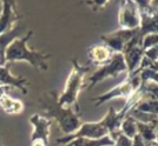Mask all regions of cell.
<instances>
[{
    "label": "cell",
    "instance_id": "cell-1",
    "mask_svg": "<svg viewBox=\"0 0 158 146\" xmlns=\"http://www.w3.org/2000/svg\"><path fill=\"white\" fill-rule=\"evenodd\" d=\"M90 71L89 65H80L77 59H72V70L67 77L65 87L57 98L58 105L64 108H72L79 113L78 97L85 88V74Z\"/></svg>",
    "mask_w": 158,
    "mask_h": 146
},
{
    "label": "cell",
    "instance_id": "cell-2",
    "mask_svg": "<svg viewBox=\"0 0 158 146\" xmlns=\"http://www.w3.org/2000/svg\"><path fill=\"white\" fill-rule=\"evenodd\" d=\"M32 35L33 31H28L24 37L17 38L14 41H12L10 46L7 47L5 53L6 61H27L37 70L47 71V60L50 59L51 54L30 50L26 44Z\"/></svg>",
    "mask_w": 158,
    "mask_h": 146
},
{
    "label": "cell",
    "instance_id": "cell-3",
    "mask_svg": "<svg viewBox=\"0 0 158 146\" xmlns=\"http://www.w3.org/2000/svg\"><path fill=\"white\" fill-rule=\"evenodd\" d=\"M57 98L58 97H56L53 93L45 94L40 99L41 106L52 119L57 120L61 132H64L66 136L76 132L83 124L80 121L79 113L72 108H64L59 106L57 103Z\"/></svg>",
    "mask_w": 158,
    "mask_h": 146
},
{
    "label": "cell",
    "instance_id": "cell-4",
    "mask_svg": "<svg viewBox=\"0 0 158 146\" xmlns=\"http://www.w3.org/2000/svg\"><path fill=\"white\" fill-rule=\"evenodd\" d=\"M122 73L127 74V66L124 60V55L123 53H113L111 59L104 65L98 66V68L89 77L85 90H91L100 81L109 78H116Z\"/></svg>",
    "mask_w": 158,
    "mask_h": 146
},
{
    "label": "cell",
    "instance_id": "cell-5",
    "mask_svg": "<svg viewBox=\"0 0 158 146\" xmlns=\"http://www.w3.org/2000/svg\"><path fill=\"white\" fill-rule=\"evenodd\" d=\"M140 84H142V80H140L139 74L138 75H129L124 81H122L117 86H114L104 94H100L98 97L92 98L91 101L94 103L96 106H99V105H103L106 101H109V100L117 99V98H124V99L127 100L133 93L138 90Z\"/></svg>",
    "mask_w": 158,
    "mask_h": 146
},
{
    "label": "cell",
    "instance_id": "cell-6",
    "mask_svg": "<svg viewBox=\"0 0 158 146\" xmlns=\"http://www.w3.org/2000/svg\"><path fill=\"white\" fill-rule=\"evenodd\" d=\"M105 136H109L107 128L104 126V124L99 121H91V123H83L80 127L76 132L64 136L61 138L57 139V143L59 145H66L73 140L78 138H86V139H100Z\"/></svg>",
    "mask_w": 158,
    "mask_h": 146
},
{
    "label": "cell",
    "instance_id": "cell-7",
    "mask_svg": "<svg viewBox=\"0 0 158 146\" xmlns=\"http://www.w3.org/2000/svg\"><path fill=\"white\" fill-rule=\"evenodd\" d=\"M140 12L137 1L125 0L119 5L118 24L122 30H138L140 27Z\"/></svg>",
    "mask_w": 158,
    "mask_h": 146
},
{
    "label": "cell",
    "instance_id": "cell-8",
    "mask_svg": "<svg viewBox=\"0 0 158 146\" xmlns=\"http://www.w3.org/2000/svg\"><path fill=\"white\" fill-rule=\"evenodd\" d=\"M138 33V30H122L114 31L109 34L102 35L104 45L107 46L113 53H122L125 45Z\"/></svg>",
    "mask_w": 158,
    "mask_h": 146
},
{
    "label": "cell",
    "instance_id": "cell-9",
    "mask_svg": "<svg viewBox=\"0 0 158 146\" xmlns=\"http://www.w3.org/2000/svg\"><path fill=\"white\" fill-rule=\"evenodd\" d=\"M30 123L33 126V133L31 136V141L40 140L48 146L50 139V128L52 126V119H48L46 117H43L39 114H33L30 118Z\"/></svg>",
    "mask_w": 158,
    "mask_h": 146
},
{
    "label": "cell",
    "instance_id": "cell-10",
    "mask_svg": "<svg viewBox=\"0 0 158 146\" xmlns=\"http://www.w3.org/2000/svg\"><path fill=\"white\" fill-rule=\"evenodd\" d=\"M27 79L23 77H14L10 72V67L7 65L0 66V84L4 87H15L18 88L23 94H27Z\"/></svg>",
    "mask_w": 158,
    "mask_h": 146
},
{
    "label": "cell",
    "instance_id": "cell-11",
    "mask_svg": "<svg viewBox=\"0 0 158 146\" xmlns=\"http://www.w3.org/2000/svg\"><path fill=\"white\" fill-rule=\"evenodd\" d=\"M2 10L0 14V35L11 31L13 28V24L18 20V15L15 14L14 2L12 1H2Z\"/></svg>",
    "mask_w": 158,
    "mask_h": 146
},
{
    "label": "cell",
    "instance_id": "cell-12",
    "mask_svg": "<svg viewBox=\"0 0 158 146\" xmlns=\"http://www.w3.org/2000/svg\"><path fill=\"white\" fill-rule=\"evenodd\" d=\"M23 31H24V26L18 25V26L13 27L11 31L0 35V66L6 65L5 53H6L7 47L10 46V44L12 41H14L17 38H19V35L23 33Z\"/></svg>",
    "mask_w": 158,
    "mask_h": 146
},
{
    "label": "cell",
    "instance_id": "cell-13",
    "mask_svg": "<svg viewBox=\"0 0 158 146\" xmlns=\"http://www.w3.org/2000/svg\"><path fill=\"white\" fill-rule=\"evenodd\" d=\"M112 52L111 50L107 46H105L104 44L103 45H96V46H92L89 51V57L92 61L93 64H96L97 66H100V65H104L106 64L109 60L111 59Z\"/></svg>",
    "mask_w": 158,
    "mask_h": 146
},
{
    "label": "cell",
    "instance_id": "cell-14",
    "mask_svg": "<svg viewBox=\"0 0 158 146\" xmlns=\"http://www.w3.org/2000/svg\"><path fill=\"white\" fill-rule=\"evenodd\" d=\"M114 141L110 136H105L100 139H86V138H78L64 146H113Z\"/></svg>",
    "mask_w": 158,
    "mask_h": 146
},
{
    "label": "cell",
    "instance_id": "cell-15",
    "mask_svg": "<svg viewBox=\"0 0 158 146\" xmlns=\"http://www.w3.org/2000/svg\"><path fill=\"white\" fill-rule=\"evenodd\" d=\"M0 107L6 113H11V114H17L24 110V105L20 100L13 99L7 94L0 97Z\"/></svg>",
    "mask_w": 158,
    "mask_h": 146
},
{
    "label": "cell",
    "instance_id": "cell-16",
    "mask_svg": "<svg viewBox=\"0 0 158 146\" xmlns=\"http://www.w3.org/2000/svg\"><path fill=\"white\" fill-rule=\"evenodd\" d=\"M137 132H138L139 137L144 140V143L146 145L156 141V131H155L153 125L143 124V123L137 121Z\"/></svg>",
    "mask_w": 158,
    "mask_h": 146
},
{
    "label": "cell",
    "instance_id": "cell-17",
    "mask_svg": "<svg viewBox=\"0 0 158 146\" xmlns=\"http://www.w3.org/2000/svg\"><path fill=\"white\" fill-rule=\"evenodd\" d=\"M133 110H136V111L142 113L158 116V100L143 98L136 106L133 107Z\"/></svg>",
    "mask_w": 158,
    "mask_h": 146
},
{
    "label": "cell",
    "instance_id": "cell-18",
    "mask_svg": "<svg viewBox=\"0 0 158 146\" xmlns=\"http://www.w3.org/2000/svg\"><path fill=\"white\" fill-rule=\"evenodd\" d=\"M119 131L123 133L124 136L133 139L138 134V132H137V121L133 119L130 114H127L125 118L123 119V121H122Z\"/></svg>",
    "mask_w": 158,
    "mask_h": 146
},
{
    "label": "cell",
    "instance_id": "cell-19",
    "mask_svg": "<svg viewBox=\"0 0 158 146\" xmlns=\"http://www.w3.org/2000/svg\"><path fill=\"white\" fill-rule=\"evenodd\" d=\"M113 141H114V145L113 146H132V139L124 136L120 131H117L113 134L110 136Z\"/></svg>",
    "mask_w": 158,
    "mask_h": 146
},
{
    "label": "cell",
    "instance_id": "cell-20",
    "mask_svg": "<svg viewBox=\"0 0 158 146\" xmlns=\"http://www.w3.org/2000/svg\"><path fill=\"white\" fill-rule=\"evenodd\" d=\"M157 44H158V33H151L143 37L142 43H140V46L145 51V50H149L151 47L156 46Z\"/></svg>",
    "mask_w": 158,
    "mask_h": 146
},
{
    "label": "cell",
    "instance_id": "cell-21",
    "mask_svg": "<svg viewBox=\"0 0 158 146\" xmlns=\"http://www.w3.org/2000/svg\"><path fill=\"white\" fill-rule=\"evenodd\" d=\"M132 146H146V144L144 143V140L139 137L138 134L132 139Z\"/></svg>",
    "mask_w": 158,
    "mask_h": 146
},
{
    "label": "cell",
    "instance_id": "cell-22",
    "mask_svg": "<svg viewBox=\"0 0 158 146\" xmlns=\"http://www.w3.org/2000/svg\"><path fill=\"white\" fill-rule=\"evenodd\" d=\"M31 146H47V145L45 144V143L40 141V140H35V141H32Z\"/></svg>",
    "mask_w": 158,
    "mask_h": 146
},
{
    "label": "cell",
    "instance_id": "cell-23",
    "mask_svg": "<svg viewBox=\"0 0 158 146\" xmlns=\"http://www.w3.org/2000/svg\"><path fill=\"white\" fill-rule=\"evenodd\" d=\"M5 88H6V87H4L1 84H0V97L4 95V94H6V93H5Z\"/></svg>",
    "mask_w": 158,
    "mask_h": 146
},
{
    "label": "cell",
    "instance_id": "cell-24",
    "mask_svg": "<svg viewBox=\"0 0 158 146\" xmlns=\"http://www.w3.org/2000/svg\"><path fill=\"white\" fill-rule=\"evenodd\" d=\"M155 131H156V141H158V123L155 126Z\"/></svg>",
    "mask_w": 158,
    "mask_h": 146
}]
</instances>
